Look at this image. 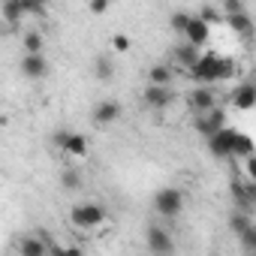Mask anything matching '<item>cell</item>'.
Instances as JSON below:
<instances>
[{"instance_id": "1", "label": "cell", "mask_w": 256, "mask_h": 256, "mask_svg": "<svg viewBox=\"0 0 256 256\" xmlns=\"http://www.w3.org/2000/svg\"><path fill=\"white\" fill-rule=\"evenodd\" d=\"M235 76V60L226 58V54H217V52H205L202 60L190 70V78L199 82V84H214V82H223V78H232Z\"/></svg>"}, {"instance_id": "2", "label": "cell", "mask_w": 256, "mask_h": 256, "mask_svg": "<svg viewBox=\"0 0 256 256\" xmlns=\"http://www.w3.org/2000/svg\"><path fill=\"white\" fill-rule=\"evenodd\" d=\"M106 217L108 214H106V205L102 202H78V205L70 208V220L78 229H96Z\"/></svg>"}, {"instance_id": "3", "label": "cell", "mask_w": 256, "mask_h": 256, "mask_svg": "<svg viewBox=\"0 0 256 256\" xmlns=\"http://www.w3.org/2000/svg\"><path fill=\"white\" fill-rule=\"evenodd\" d=\"M154 211H157V217H166V220L178 217V214L184 211V193H181L178 187H163V190H157V193H154Z\"/></svg>"}, {"instance_id": "4", "label": "cell", "mask_w": 256, "mask_h": 256, "mask_svg": "<svg viewBox=\"0 0 256 256\" xmlns=\"http://www.w3.org/2000/svg\"><path fill=\"white\" fill-rule=\"evenodd\" d=\"M187 106H190V112H193L196 118L214 112V108H217V94H214V88H208V84H196V88L187 94Z\"/></svg>"}, {"instance_id": "5", "label": "cell", "mask_w": 256, "mask_h": 256, "mask_svg": "<svg viewBox=\"0 0 256 256\" xmlns=\"http://www.w3.org/2000/svg\"><path fill=\"white\" fill-rule=\"evenodd\" d=\"M145 244H148L151 256H172L175 253V241H172L169 229H163V226H148L145 229Z\"/></svg>"}, {"instance_id": "6", "label": "cell", "mask_w": 256, "mask_h": 256, "mask_svg": "<svg viewBox=\"0 0 256 256\" xmlns=\"http://www.w3.org/2000/svg\"><path fill=\"white\" fill-rule=\"evenodd\" d=\"M18 70H22L24 78L40 82V78H48V76H52V60H48L46 54H22Z\"/></svg>"}, {"instance_id": "7", "label": "cell", "mask_w": 256, "mask_h": 256, "mask_svg": "<svg viewBox=\"0 0 256 256\" xmlns=\"http://www.w3.org/2000/svg\"><path fill=\"white\" fill-rule=\"evenodd\" d=\"M193 130L208 142L211 136H217L220 130H226V112H223V108H214V112H208V114L196 118V120H193Z\"/></svg>"}, {"instance_id": "8", "label": "cell", "mask_w": 256, "mask_h": 256, "mask_svg": "<svg viewBox=\"0 0 256 256\" xmlns=\"http://www.w3.org/2000/svg\"><path fill=\"white\" fill-rule=\"evenodd\" d=\"M235 130H220L217 136H211L208 139V151H211V157H217V160H229V157H235Z\"/></svg>"}, {"instance_id": "9", "label": "cell", "mask_w": 256, "mask_h": 256, "mask_svg": "<svg viewBox=\"0 0 256 256\" xmlns=\"http://www.w3.org/2000/svg\"><path fill=\"white\" fill-rule=\"evenodd\" d=\"M120 114H124V106H120L118 100H102V102H96L94 112H90V118H94L96 126H112V124L120 120Z\"/></svg>"}, {"instance_id": "10", "label": "cell", "mask_w": 256, "mask_h": 256, "mask_svg": "<svg viewBox=\"0 0 256 256\" xmlns=\"http://www.w3.org/2000/svg\"><path fill=\"white\" fill-rule=\"evenodd\" d=\"M172 100H175V90H172V88L145 84V90H142V102H145L148 108H154V112H163V108H169V106H172Z\"/></svg>"}, {"instance_id": "11", "label": "cell", "mask_w": 256, "mask_h": 256, "mask_svg": "<svg viewBox=\"0 0 256 256\" xmlns=\"http://www.w3.org/2000/svg\"><path fill=\"white\" fill-rule=\"evenodd\" d=\"M202 60V48H196V46H190V42H178L175 48H172V64L178 66V70H193L196 64Z\"/></svg>"}, {"instance_id": "12", "label": "cell", "mask_w": 256, "mask_h": 256, "mask_svg": "<svg viewBox=\"0 0 256 256\" xmlns=\"http://www.w3.org/2000/svg\"><path fill=\"white\" fill-rule=\"evenodd\" d=\"M232 106H235L238 112L256 108V78H247V82H241V84L232 90Z\"/></svg>"}, {"instance_id": "13", "label": "cell", "mask_w": 256, "mask_h": 256, "mask_svg": "<svg viewBox=\"0 0 256 256\" xmlns=\"http://www.w3.org/2000/svg\"><path fill=\"white\" fill-rule=\"evenodd\" d=\"M0 18L6 24H22L28 18V4L24 0H4L0 4Z\"/></svg>"}, {"instance_id": "14", "label": "cell", "mask_w": 256, "mask_h": 256, "mask_svg": "<svg viewBox=\"0 0 256 256\" xmlns=\"http://www.w3.org/2000/svg\"><path fill=\"white\" fill-rule=\"evenodd\" d=\"M48 247H52V238H40V235H24L18 241V256H48Z\"/></svg>"}, {"instance_id": "15", "label": "cell", "mask_w": 256, "mask_h": 256, "mask_svg": "<svg viewBox=\"0 0 256 256\" xmlns=\"http://www.w3.org/2000/svg\"><path fill=\"white\" fill-rule=\"evenodd\" d=\"M208 40H211V28H208L202 18H196V16H193L190 28H187V34H184V42H190V46L202 48V46H208Z\"/></svg>"}, {"instance_id": "16", "label": "cell", "mask_w": 256, "mask_h": 256, "mask_svg": "<svg viewBox=\"0 0 256 256\" xmlns=\"http://www.w3.org/2000/svg\"><path fill=\"white\" fill-rule=\"evenodd\" d=\"M145 76H148V84H157V88H172V78H175L172 64H154Z\"/></svg>"}, {"instance_id": "17", "label": "cell", "mask_w": 256, "mask_h": 256, "mask_svg": "<svg viewBox=\"0 0 256 256\" xmlns=\"http://www.w3.org/2000/svg\"><path fill=\"white\" fill-rule=\"evenodd\" d=\"M22 48H24V54H42V52H46V36H42V30H24V34H22Z\"/></svg>"}, {"instance_id": "18", "label": "cell", "mask_w": 256, "mask_h": 256, "mask_svg": "<svg viewBox=\"0 0 256 256\" xmlns=\"http://www.w3.org/2000/svg\"><path fill=\"white\" fill-rule=\"evenodd\" d=\"M64 154H70V157H84V154H88V136H84V133H72V130H70L66 145H64Z\"/></svg>"}, {"instance_id": "19", "label": "cell", "mask_w": 256, "mask_h": 256, "mask_svg": "<svg viewBox=\"0 0 256 256\" xmlns=\"http://www.w3.org/2000/svg\"><path fill=\"white\" fill-rule=\"evenodd\" d=\"M226 24H229L235 34H241L244 40H250V36H253V22H250V16H247V12H241V16H229V18H226Z\"/></svg>"}, {"instance_id": "20", "label": "cell", "mask_w": 256, "mask_h": 256, "mask_svg": "<svg viewBox=\"0 0 256 256\" xmlns=\"http://www.w3.org/2000/svg\"><path fill=\"white\" fill-rule=\"evenodd\" d=\"M190 22H193V12H184V10H178V12H172V16H169V28H172L178 36H184V34H187Z\"/></svg>"}, {"instance_id": "21", "label": "cell", "mask_w": 256, "mask_h": 256, "mask_svg": "<svg viewBox=\"0 0 256 256\" xmlns=\"http://www.w3.org/2000/svg\"><path fill=\"white\" fill-rule=\"evenodd\" d=\"M60 187H64L66 193L82 190V172H78V169H64V172H60Z\"/></svg>"}, {"instance_id": "22", "label": "cell", "mask_w": 256, "mask_h": 256, "mask_svg": "<svg viewBox=\"0 0 256 256\" xmlns=\"http://www.w3.org/2000/svg\"><path fill=\"white\" fill-rule=\"evenodd\" d=\"M112 72H114V64H112L106 54L94 58V76H96L100 82H108V78H112Z\"/></svg>"}, {"instance_id": "23", "label": "cell", "mask_w": 256, "mask_h": 256, "mask_svg": "<svg viewBox=\"0 0 256 256\" xmlns=\"http://www.w3.org/2000/svg\"><path fill=\"white\" fill-rule=\"evenodd\" d=\"M253 154H256L253 139H250V136H244V133H238V136H235V157L247 160V157H253Z\"/></svg>"}, {"instance_id": "24", "label": "cell", "mask_w": 256, "mask_h": 256, "mask_svg": "<svg viewBox=\"0 0 256 256\" xmlns=\"http://www.w3.org/2000/svg\"><path fill=\"white\" fill-rule=\"evenodd\" d=\"M196 18H202V22H205L208 28H211V24H226V18H223V12H220L217 6H202V10L196 12Z\"/></svg>"}, {"instance_id": "25", "label": "cell", "mask_w": 256, "mask_h": 256, "mask_svg": "<svg viewBox=\"0 0 256 256\" xmlns=\"http://www.w3.org/2000/svg\"><path fill=\"white\" fill-rule=\"evenodd\" d=\"M220 12H223V18H229V16H241V12H247V6L241 4V0H223V4H220Z\"/></svg>"}, {"instance_id": "26", "label": "cell", "mask_w": 256, "mask_h": 256, "mask_svg": "<svg viewBox=\"0 0 256 256\" xmlns=\"http://www.w3.org/2000/svg\"><path fill=\"white\" fill-rule=\"evenodd\" d=\"M250 226H253V223H250V217H247V214H235V217H232V229H235V235H238V238H241Z\"/></svg>"}, {"instance_id": "27", "label": "cell", "mask_w": 256, "mask_h": 256, "mask_svg": "<svg viewBox=\"0 0 256 256\" xmlns=\"http://www.w3.org/2000/svg\"><path fill=\"white\" fill-rule=\"evenodd\" d=\"M112 48L120 52V54L130 52V36H126V34H114V36H112Z\"/></svg>"}, {"instance_id": "28", "label": "cell", "mask_w": 256, "mask_h": 256, "mask_svg": "<svg viewBox=\"0 0 256 256\" xmlns=\"http://www.w3.org/2000/svg\"><path fill=\"white\" fill-rule=\"evenodd\" d=\"M88 10H90V12H94V16H102V12H106V10H108V4H106V0H94V4H90V6H88Z\"/></svg>"}, {"instance_id": "29", "label": "cell", "mask_w": 256, "mask_h": 256, "mask_svg": "<svg viewBox=\"0 0 256 256\" xmlns=\"http://www.w3.org/2000/svg\"><path fill=\"white\" fill-rule=\"evenodd\" d=\"M244 166H247L250 181H256V154H253V157H247V160H244Z\"/></svg>"}, {"instance_id": "30", "label": "cell", "mask_w": 256, "mask_h": 256, "mask_svg": "<svg viewBox=\"0 0 256 256\" xmlns=\"http://www.w3.org/2000/svg\"><path fill=\"white\" fill-rule=\"evenodd\" d=\"M64 256H84V250H82V247H66Z\"/></svg>"}, {"instance_id": "31", "label": "cell", "mask_w": 256, "mask_h": 256, "mask_svg": "<svg viewBox=\"0 0 256 256\" xmlns=\"http://www.w3.org/2000/svg\"><path fill=\"white\" fill-rule=\"evenodd\" d=\"M250 187H253V196H256V181H250Z\"/></svg>"}, {"instance_id": "32", "label": "cell", "mask_w": 256, "mask_h": 256, "mask_svg": "<svg viewBox=\"0 0 256 256\" xmlns=\"http://www.w3.org/2000/svg\"><path fill=\"white\" fill-rule=\"evenodd\" d=\"M250 256H256V253H250Z\"/></svg>"}, {"instance_id": "33", "label": "cell", "mask_w": 256, "mask_h": 256, "mask_svg": "<svg viewBox=\"0 0 256 256\" xmlns=\"http://www.w3.org/2000/svg\"><path fill=\"white\" fill-rule=\"evenodd\" d=\"M253 253H256V247H253Z\"/></svg>"}]
</instances>
